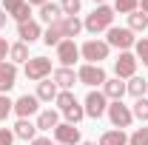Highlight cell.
<instances>
[{"instance_id":"2e32d148","label":"cell","mask_w":148,"mask_h":145,"mask_svg":"<svg viewBox=\"0 0 148 145\" xmlns=\"http://www.w3.org/2000/svg\"><path fill=\"white\" fill-rule=\"evenodd\" d=\"M103 94H106V100L108 103H117V100H123L125 97V80H120V77H108L106 83H103Z\"/></svg>"},{"instance_id":"52a82bcc","label":"cell","mask_w":148,"mask_h":145,"mask_svg":"<svg viewBox=\"0 0 148 145\" xmlns=\"http://www.w3.org/2000/svg\"><path fill=\"white\" fill-rule=\"evenodd\" d=\"M51 60L49 57H32L26 66H23V74H26V80H32V83H40V80H49L51 77Z\"/></svg>"},{"instance_id":"e575fe53","label":"cell","mask_w":148,"mask_h":145,"mask_svg":"<svg viewBox=\"0 0 148 145\" xmlns=\"http://www.w3.org/2000/svg\"><path fill=\"white\" fill-rule=\"evenodd\" d=\"M14 131L12 128H0V145H14Z\"/></svg>"},{"instance_id":"8d00e7d4","label":"cell","mask_w":148,"mask_h":145,"mask_svg":"<svg viewBox=\"0 0 148 145\" xmlns=\"http://www.w3.org/2000/svg\"><path fill=\"white\" fill-rule=\"evenodd\" d=\"M29 145H54V142H51L49 137H43V134H37V137H34V140H32Z\"/></svg>"},{"instance_id":"8fae6325","label":"cell","mask_w":148,"mask_h":145,"mask_svg":"<svg viewBox=\"0 0 148 145\" xmlns=\"http://www.w3.org/2000/svg\"><path fill=\"white\" fill-rule=\"evenodd\" d=\"M77 60H80V46H77L74 40H63V43L57 46V63L66 66V68H74Z\"/></svg>"},{"instance_id":"d6a6232c","label":"cell","mask_w":148,"mask_h":145,"mask_svg":"<svg viewBox=\"0 0 148 145\" xmlns=\"http://www.w3.org/2000/svg\"><path fill=\"white\" fill-rule=\"evenodd\" d=\"M128 145H148V125H140L128 134Z\"/></svg>"},{"instance_id":"5bb4252c","label":"cell","mask_w":148,"mask_h":145,"mask_svg":"<svg viewBox=\"0 0 148 145\" xmlns=\"http://www.w3.org/2000/svg\"><path fill=\"white\" fill-rule=\"evenodd\" d=\"M17 85V66L12 60L0 63V94H9V91Z\"/></svg>"},{"instance_id":"cb8c5ba5","label":"cell","mask_w":148,"mask_h":145,"mask_svg":"<svg viewBox=\"0 0 148 145\" xmlns=\"http://www.w3.org/2000/svg\"><path fill=\"white\" fill-rule=\"evenodd\" d=\"M9 60H12V63H14V66H26V63H29V60H32V57H29V46H26V43H12V49H9Z\"/></svg>"},{"instance_id":"7a4b0ae2","label":"cell","mask_w":148,"mask_h":145,"mask_svg":"<svg viewBox=\"0 0 148 145\" xmlns=\"http://www.w3.org/2000/svg\"><path fill=\"white\" fill-rule=\"evenodd\" d=\"M111 57V46L100 37H91L80 46V60L83 63H91V66H103V60Z\"/></svg>"},{"instance_id":"7bdbcfd3","label":"cell","mask_w":148,"mask_h":145,"mask_svg":"<svg viewBox=\"0 0 148 145\" xmlns=\"http://www.w3.org/2000/svg\"><path fill=\"white\" fill-rule=\"evenodd\" d=\"M145 97H148V94H145Z\"/></svg>"},{"instance_id":"8992f818","label":"cell","mask_w":148,"mask_h":145,"mask_svg":"<svg viewBox=\"0 0 148 145\" xmlns=\"http://www.w3.org/2000/svg\"><path fill=\"white\" fill-rule=\"evenodd\" d=\"M83 108H86V117L88 120H100L108 111V100H106V94L100 88H91L86 94V100H83Z\"/></svg>"},{"instance_id":"f35d334b","label":"cell","mask_w":148,"mask_h":145,"mask_svg":"<svg viewBox=\"0 0 148 145\" xmlns=\"http://www.w3.org/2000/svg\"><path fill=\"white\" fill-rule=\"evenodd\" d=\"M26 3H29V6H37V9H40V6H43V3H49V0H26Z\"/></svg>"},{"instance_id":"1f68e13d","label":"cell","mask_w":148,"mask_h":145,"mask_svg":"<svg viewBox=\"0 0 148 145\" xmlns=\"http://www.w3.org/2000/svg\"><path fill=\"white\" fill-rule=\"evenodd\" d=\"M80 9H83V0H60L63 17H80Z\"/></svg>"},{"instance_id":"60d3db41","label":"cell","mask_w":148,"mask_h":145,"mask_svg":"<svg viewBox=\"0 0 148 145\" xmlns=\"http://www.w3.org/2000/svg\"><path fill=\"white\" fill-rule=\"evenodd\" d=\"M106 3H108V0H94V6H106Z\"/></svg>"},{"instance_id":"4fadbf2b","label":"cell","mask_w":148,"mask_h":145,"mask_svg":"<svg viewBox=\"0 0 148 145\" xmlns=\"http://www.w3.org/2000/svg\"><path fill=\"white\" fill-rule=\"evenodd\" d=\"M3 12L12 20H17V23L32 20V6H29L26 0H3Z\"/></svg>"},{"instance_id":"d590c367","label":"cell","mask_w":148,"mask_h":145,"mask_svg":"<svg viewBox=\"0 0 148 145\" xmlns=\"http://www.w3.org/2000/svg\"><path fill=\"white\" fill-rule=\"evenodd\" d=\"M9 49H12V43H9L6 37H0V63L9 60Z\"/></svg>"},{"instance_id":"6da1fadb","label":"cell","mask_w":148,"mask_h":145,"mask_svg":"<svg viewBox=\"0 0 148 145\" xmlns=\"http://www.w3.org/2000/svg\"><path fill=\"white\" fill-rule=\"evenodd\" d=\"M114 17H117V12H114V6H94L91 14H86V20H83V29L88 31V34H103V31H108L111 26H114Z\"/></svg>"},{"instance_id":"ac0fdd59","label":"cell","mask_w":148,"mask_h":145,"mask_svg":"<svg viewBox=\"0 0 148 145\" xmlns=\"http://www.w3.org/2000/svg\"><path fill=\"white\" fill-rule=\"evenodd\" d=\"M34 125H37V131H54V128L60 125V111L57 108H43L37 114Z\"/></svg>"},{"instance_id":"4dcf8cb0","label":"cell","mask_w":148,"mask_h":145,"mask_svg":"<svg viewBox=\"0 0 148 145\" xmlns=\"http://www.w3.org/2000/svg\"><path fill=\"white\" fill-rule=\"evenodd\" d=\"M134 57H137V63H143L148 68V37H137V43H134Z\"/></svg>"},{"instance_id":"ba28073f","label":"cell","mask_w":148,"mask_h":145,"mask_svg":"<svg viewBox=\"0 0 148 145\" xmlns=\"http://www.w3.org/2000/svg\"><path fill=\"white\" fill-rule=\"evenodd\" d=\"M137 57L134 51H120L117 60H114V77H120V80H131V77H137Z\"/></svg>"},{"instance_id":"e0dca14e","label":"cell","mask_w":148,"mask_h":145,"mask_svg":"<svg viewBox=\"0 0 148 145\" xmlns=\"http://www.w3.org/2000/svg\"><path fill=\"white\" fill-rule=\"evenodd\" d=\"M63 40H66V34H63V17L54 20L51 26H46V29H43V43H46L49 49H57Z\"/></svg>"},{"instance_id":"b9f144b4","label":"cell","mask_w":148,"mask_h":145,"mask_svg":"<svg viewBox=\"0 0 148 145\" xmlns=\"http://www.w3.org/2000/svg\"><path fill=\"white\" fill-rule=\"evenodd\" d=\"M80 145H97V142H91V140H83V142H80Z\"/></svg>"},{"instance_id":"9c48e42d","label":"cell","mask_w":148,"mask_h":145,"mask_svg":"<svg viewBox=\"0 0 148 145\" xmlns=\"http://www.w3.org/2000/svg\"><path fill=\"white\" fill-rule=\"evenodd\" d=\"M12 114H17V120H32L40 114V100H37L34 94H23L14 100V111Z\"/></svg>"},{"instance_id":"f546056e","label":"cell","mask_w":148,"mask_h":145,"mask_svg":"<svg viewBox=\"0 0 148 145\" xmlns=\"http://www.w3.org/2000/svg\"><path fill=\"white\" fill-rule=\"evenodd\" d=\"M114 12L117 14H134V12H140V0H114Z\"/></svg>"},{"instance_id":"83f0119b","label":"cell","mask_w":148,"mask_h":145,"mask_svg":"<svg viewBox=\"0 0 148 145\" xmlns=\"http://www.w3.org/2000/svg\"><path fill=\"white\" fill-rule=\"evenodd\" d=\"M131 114H134V120H140L143 125L148 122V97H140V100H134V105H131Z\"/></svg>"},{"instance_id":"d4e9b609","label":"cell","mask_w":148,"mask_h":145,"mask_svg":"<svg viewBox=\"0 0 148 145\" xmlns=\"http://www.w3.org/2000/svg\"><path fill=\"white\" fill-rule=\"evenodd\" d=\"M80 31H86V29H83V20H80V17H63V34H66V40H74V37H80Z\"/></svg>"},{"instance_id":"74e56055","label":"cell","mask_w":148,"mask_h":145,"mask_svg":"<svg viewBox=\"0 0 148 145\" xmlns=\"http://www.w3.org/2000/svg\"><path fill=\"white\" fill-rule=\"evenodd\" d=\"M6 26H9V14H6V12H3V9H0V31H3V29H6Z\"/></svg>"},{"instance_id":"7c38bea8","label":"cell","mask_w":148,"mask_h":145,"mask_svg":"<svg viewBox=\"0 0 148 145\" xmlns=\"http://www.w3.org/2000/svg\"><path fill=\"white\" fill-rule=\"evenodd\" d=\"M17 37H20V43L32 46V43H37V40H43V26H40L34 17L26 20V23H17Z\"/></svg>"},{"instance_id":"3957f363","label":"cell","mask_w":148,"mask_h":145,"mask_svg":"<svg viewBox=\"0 0 148 145\" xmlns=\"http://www.w3.org/2000/svg\"><path fill=\"white\" fill-rule=\"evenodd\" d=\"M106 43L117 51H134V43H137V34L131 31L128 26H111L106 31Z\"/></svg>"},{"instance_id":"f1b7e54d","label":"cell","mask_w":148,"mask_h":145,"mask_svg":"<svg viewBox=\"0 0 148 145\" xmlns=\"http://www.w3.org/2000/svg\"><path fill=\"white\" fill-rule=\"evenodd\" d=\"M63 117H66V122H69V125H80V122L86 120V108H83V103H77L74 108L63 111Z\"/></svg>"},{"instance_id":"d6986e66","label":"cell","mask_w":148,"mask_h":145,"mask_svg":"<svg viewBox=\"0 0 148 145\" xmlns=\"http://www.w3.org/2000/svg\"><path fill=\"white\" fill-rule=\"evenodd\" d=\"M57 94H60V88H57V83L49 77V80H40L37 83V91H34V97L40 100V103H54L57 100Z\"/></svg>"},{"instance_id":"603a6c76","label":"cell","mask_w":148,"mask_h":145,"mask_svg":"<svg viewBox=\"0 0 148 145\" xmlns=\"http://www.w3.org/2000/svg\"><path fill=\"white\" fill-rule=\"evenodd\" d=\"M37 14H40V20H43L46 26H51L54 20L63 17V12H60V3H51V0H49V3H43V6L37 9Z\"/></svg>"},{"instance_id":"4316f807","label":"cell","mask_w":148,"mask_h":145,"mask_svg":"<svg viewBox=\"0 0 148 145\" xmlns=\"http://www.w3.org/2000/svg\"><path fill=\"white\" fill-rule=\"evenodd\" d=\"M77 103H80V100L74 97V91H60V94H57V100H54V105H57L60 114H63V111H69V108H74Z\"/></svg>"},{"instance_id":"ee69618b","label":"cell","mask_w":148,"mask_h":145,"mask_svg":"<svg viewBox=\"0 0 148 145\" xmlns=\"http://www.w3.org/2000/svg\"><path fill=\"white\" fill-rule=\"evenodd\" d=\"M54 145H57V142H54Z\"/></svg>"},{"instance_id":"836d02e7","label":"cell","mask_w":148,"mask_h":145,"mask_svg":"<svg viewBox=\"0 0 148 145\" xmlns=\"http://www.w3.org/2000/svg\"><path fill=\"white\" fill-rule=\"evenodd\" d=\"M12 111H14V100L9 94H0V122H6Z\"/></svg>"},{"instance_id":"484cf974","label":"cell","mask_w":148,"mask_h":145,"mask_svg":"<svg viewBox=\"0 0 148 145\" xmlns=\"http://www.w3.org/2000/svg\"><path fill=\"white\" fill-rule=\"evenodd\" d=\"M128 29L134 31V34H143L148 29V14L145 12H134V14H128Z\"/></svg>"},{"instance_id":"7402d4cb","label":"cell","mask_w":148,"mask_h":145,"mask_svg":"<svg viewBox=\"0 0 148 145\" xmlns=\"http://www.w3.org/2000/svg\"><path fill=\"white\" fill-rule=\"evenodd\" d=\"M12 131H14V137H17V140H26V142H32V140L37 137V125L32 122V120H17Z\"/></svg>"},{"instance_id":"44dd1931","label":"cell","mask_w":148,"mask_h":145,"mask_svg":"<svg viewBox=\"0 0 148 145\" xmlns=\"http://www.w3.org/2000/svg\"><path fill=\"white\" fill-rule=\"evenodd\" d=\"M125 94H131L134 100H140V97H145L148 94V80L145 77H131V80H125Z\"/></svg>"},{"instance_id":"5b68a950","label":"cell","mask_w":148,"mask_h":145,"mask_svg":"<svg viewBox=\"0 0 148 145\" xmlns=\"http://www.w3.org/2000/svg\"><path fill=\"white\" fill-rule=\"evenodd\" d=\"M108 80V74L103 66H91V63H83L77 68V83L88 85V88H103V83Z\"/></svg>"},{"instance_id":"ffe728a7","label":"cell","mask_w":148,"mask_h":145,"mask_svg":"<svg viewBox=\"0 0 148 145\" xmlns=\"http://www.w3.org/2000/svg\"><path fill=\"white\" fill-rule=\"evenodd\" d=\"M97 145H128V134L120 131V128H108L100 134V142Z\"/></svg>"},{"instance_id":"30bf717a","label":"cell","mask_w":148,"mask_h":145,"mask_svg":"<svg viewBox=\"0 0 148 145\" xmlns=\"http://www.w3.org/2000/svg\"><path fill=\"white\" fill-rule=\"evenodd\" d=\"M51 137H54L57 145H80V142H83L80 128H77V125H69V122H60V125L51 131Z\"/></svg>"},{"instance_id":"277c9868","label":"cell","mask_w":148,"mask_h":145,"mask_svg":"<svg viewBox=\"0 0 148 145\" xmlns=\"http://www.w3.org/2000/svg\"><path fill=\"white\" fill-rule=\"evenodd\" d=\"M106 117H108L111 128H120V131H125V128L134 125V114H131V105H125L123 100H117V103H108V111H106Z\"/></svg>"},{"instance_id":"ab89813d","label":"cell","mask_w":148,"mask_h":145,"mask_svg":"<svg viewBox=\"0 0 148 145\" xmlns=\"http://www.w3.org/2000/svg\"><path fill=\"white\" fill-rule=\"evenodd\" d=\"M140 12H145V14H148V0H140Z\"/></svg>"},{"instance_id":"9a60e30c","label":"cell","mask_w":148,"mask_h":145,"mask_svg":"<svg viewBox=\"0 0 148 145\" xmlns=\"http://www.w3.org/2000/svg\"><path fill=\"white\" fill-rule=\"evenodd\" d=\"M51 80L57 83L60 91H71L77 85V71L74 68H66V66H57L54 71H51Z\"/></svg>"}]
</instances>
